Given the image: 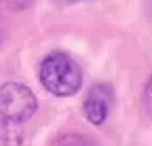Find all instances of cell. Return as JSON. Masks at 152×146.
I'll return each instance as SVG.
<instances>
[{"label":"cell","instance_id":"1","mask_svg":"<svg viewBox=\"0 0 152 146\" xmlns=\"http://www.w3.org/2000/svg\"><path fill=\"white\" fill-rule=\"evenodd\" d=\"M40 83L53 95H74L83 85V72L68 53L55 51L45 57L40 66Z\"/></svg>","mask_w":152,"mask_h":146},{"label":"cell","instance_id":"2","mask_svg":"<svg viewBox=\"0 0 152 146\" xmlns=\"http://www.w3.org/2000/svg\"><path fill=\"white\" fill-rule=\"evenodd\" d=\"M36 108V95L23 83H4L0 87V114L2 117L23 123L30 117H34Z\"/></svg>","mask_w":152,"mask_h":146},{"label":"cell","instance_id":"3","mask_svg":"<svg viewBox=\"0 0 152 146\" xmlns=\"http://www.w3.org/2000/svg\"><path fill=\"white\" fill-rule=\"evenodd\" d=\"M112 100H114V91H112V87L108 83L93 85L87 91V98H85V104H83L87 121L93 123V125H102L106 121L108 112H110Z\"/></svg>","mask_w":152,"mask_h":146},{"label":"cell","instance_id":"4","mask_svg":"<svg viewBox=\"0 0 152 146\" xmlns=\"http://www.w3.org/2000/svg\"><path fill=\"white\" fill-rule=\"evenodd\" d=\"M21 123L0 114V146H21Z\"/></svg>","mask_w":152,"mask_h":146},{"label":"cell","instance_id":"5","mask_svg":"<svg viewBox=\"0 0 152 146\" xmlns=\"http://www.w3.org/2000/svg\"><path fill=\"white\" fill-rule=\"evenodd\" d=\"M51 146H95L89 138L78 136V134H64L59 138H55Z\"/></svg>","mask_w":152,"mask_h":146},{"label":"cell","instance_id":"6","mask_svg":"<svg viewBox=\"0 0 152 146\" xmlns=\"http://www.w3.org/2000/svg\"><path fill=\"white\" fill-rule=\"evenodd\" d=\"M144 102H146V108H148V112L152 114V76L148 79L146 83V91H144Z\"/></svg>","mask_w":152,"mask_h":146},{"label":"cell","instance_id":"7","mask_svg":"<svg viewBox=\"0 0 152 146\" xmlns=\"http://www.w3.org/2000/svg\"><path fill=\"white\" fill-rule=\"evenodd\" d=\"M66 2H78V0H66Z\"/></svg>","mask_w":152,"mask_h":146}]
</instances>
